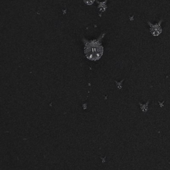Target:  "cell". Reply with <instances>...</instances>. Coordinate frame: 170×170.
<instances>
[{"mask_svg":"<svg viewBox=\"0 0 170 170\" xmlns=\"http://www.w3.org/2000/svg\"><path fill=\"white\" fill-rule=\"evenodd\" d=\"M105 35L103 33L99 36L97 39L88 41L83 38V39L84 48V52L87 58L92 61H97L100 59L103 55L104 48L102 45V39Z\"/></svg>","mask_w":170,"mask_h":170,"instance_id":"obj_1","label":"cell"},{"mask_svg":"<svg viewBox=\"0 0 170 170\" xmlns=\"http://www.w3.org/2000/svg\"><path fill=\"white\" fill-rule=\"evenodd\" d=\"M163 20H161L159 23L156 24H153L150 22H148V24L150 26V32L153 36H159L162 32V28L161 27Z\"/></svg>","mask_w":170,"mask_h":170,"instance_id":"obj_2","label":"cell"},{"mask_svg":"<svg viewBox=\"0 0 170 170\" xmlns=\"http://www.w3.org/2000/svg\"><path fill=\"white\" fill-rule=\"evenodd\" d=\"M97 3L98 4V9H99V11L101 12H105L106 11L107 6V0H105L104 2H99L97 1Z\"/></svg>","mask_w":170,"mask_h":170,"instance_id":"obj_3","label":"cell"},{"mask_svg":"<svg viewBox=\"0 0 170 170\" xmlns=\"http://www.w3.org/2000/svg\"><path fill=\"white\" fill-rule=\"evenodd\" d=\"M149 102H148L147 103L145 104H141L139 103L140 105V107H141V110L143 111L144 112H147L148 110V103Z\"/></svg>","mask_w":170,"mask_h":170,"instance_id":"obj_4","label":"cell"},{"mask_svg":"<svg viewBox=\"0 0 170 170\" xmlns=\"http://www.w3.org/2000/svg\"><path fill=\"white\" fill-rule=\"evenodd\" d=\"M95 0H83L84 3H85L87 5H92Z\"/></svg>","mask_w":170,"mask_h":170,"instance_id":"obj_5","label":"cell"}]
</instances>
